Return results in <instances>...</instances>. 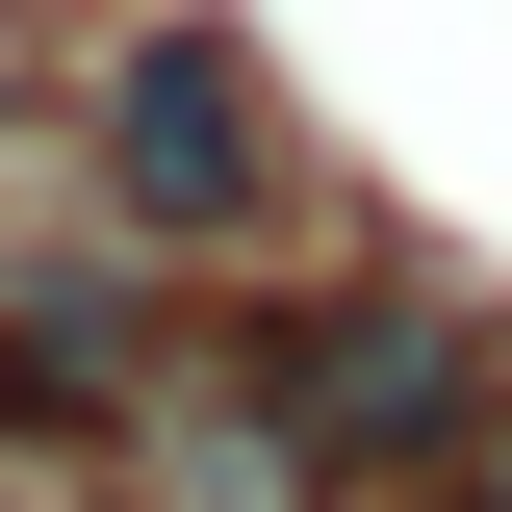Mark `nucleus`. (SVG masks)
Here are the masks:
<instances>
[{"label":"nucleus","instance_id":"obj_2","mask_svg":"<svg viewBox=\"0 0 512 512\" xmlns=\"http://www.w3.org/2000/svg\"><path fill=\"white\" fill-rule=\"evenodd\" d=\"M461 512H512V384H487V410H461Z\"/></svg>","mask_w":512,"mask_h":512},{"label":"nucleus","instance_id":"obj_1","mask_svg":"<svg viewBox=\"0 0 512 512\" xmlns=\"http://www.w3.org/2000/svg\"><path fill=\"white\" fill-rule=\"evenodd\" d=\"M103 180L154 205V231H231V205H256V103H231V52H128V77H103Z\"/></svg>","mask_w":512,"mask_h":512}]
</instances>
